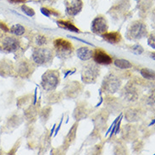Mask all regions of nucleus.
<instances>
[{
	"mask_svg": "<svg viewBox=\"0 0 155 155\" xmlns=\"http://www.w3.org/2000/svg\"><path fill=\"white\" fill-rule=\"evenodd\" d=\"M141 75L148 80H153L154 79V71L153 70H149V69H143L141 71Z\"/></svg>",
	"mask_w": 155,
	"mask_h": 155,
	"instance_id": "nucleus-16",
	"label": "nucleus"
},
{
	"mask_svg": "<svg viewBox=\"0 0 155 155\" xmlns=\"http://www.w3.org/2000/svg\"><path fill=\"white\" fill-rule=\"evenodd\" d=\"M55 130V125L54 126V127H53V129H52V131H51V136H52V134H53V132H54V130Z\"/></svg>",
	"mask_w": 155,
	"mask_h": 155,
	"instance_id": "nucleus-25",
	"label": "nucleus"
},
{
	"mask_svg": "<svg viewBox=\"0 0 155 155\" xmlns=\"http://www.w3.org/2000/svg\"><path fill=\"white\" fill-rule=\"evenodd\" d=\"M131 52H132L133 54H143V47L140 46L138 44L134 45V46L132 47V48H131Z\"/></svg>",
	"mask_w": 155,
	"mask_h": 155,
	"instance_id": "nucleus-19",
	"label": "nucleus"
},
{
	"mask_svg": "<svg viewBox=\"0 0 155 155\" xmlns=\"http://www.w3.org/2000/svg\"><path fill=\"white\" fill-rule=\"evenodd\" d=\"M106 78L107 79L104 80L105 83L104 84V88H106L109 92H115V91L118 90V88L120 87V82L119 81L117 77H114L112 75H110Z\"/></svg>",
	"mask_w": 155,
	"mask_h": 155,
	"instance_id": "nucleus-9",
	"label": "nucleus"
},
{
	"mask_svg": "<svg viewBox=\"0 0 155 155\" xmlns=\"http://www.w3.org/2000/svg\"><path fill=\"white\" fill-rule=\"evenodd\" d=\"M92 54H93L92 51L87 47L80 48L79 49H77L76 51L77 57L81 60H89L92 57Z\"/></svg>",
	"mask_w": 155,
	"mask_h": 155,
	"instance_id": "nucleus-12",
	"label": "nucleus"
},
{
	"mask_svg": "<svg viewBox=\"0 0 155 155\" xmlns=\"http://www.w3.org/2000/svg\"><path fill=\"white\" fill-rule=\"evenodd\" d=\"M57 24L63 29L68 30V31H71L73 32H79L80 30L76 27V25H74L72 22L68 21H57Z\"/></svg>",
	"mask_w": 155,
	"mask_h": 155,
	"instance_id": "nucleus-13",
	"label": "nucleus"
},
{
	"mask_svg": "<svg viewBox=\"0 0 155 155\" xmlns=\"http://www.w3.org/2000/svg\"><path fill=\"white\" fill-rule=\"evenodd\" d=\"M147 43L150 45L151 47H153L154 48V36L153 35H151L149 38H148V40H147Z\"/></svg>",
	"mask_w": 155,
	"mask_h": 155,
	"instance_id": "nucleus-22",
	"label": "nucleus"
},
{
	"mask_svg": "<svg viewBox=\"0 0 155 155\" xmlns=\"http://www.w3.org/2000/svg\"><path fill=\"white\" fill-rule=\"evenodd\" d=\"M92 56H93L95 62L99 64L108 65L109 64L112 63L111 57L103 49H96L94 54H92Z\"/></svg>",
	"mask_w": 155,
	"mask_h": 155,
	"instance_id": "nucleus-8",
	"label": "nucleus"
},
{
	"mask_svg": "<svg viewBox=\"0 0 155 155\" xmlns=\"http://www.w3.org/2000/svg\"><path fill=\"white\" fill-rule=\"evenodd\" d=\"M37 102V89L35 90V95H34V104H36Z\"/></svg>",
	"mask_w": 155,
	"mask_h": 155,
	"instance_id": "nucleus-24",
	"label": "nucleus"
},
{
	"mask_svg": "<svg viewBox=\"0 0 155 155\" xmlns=\"http://www.w3.org/2000/svg\"><path fill=\"white\" fill-rule=\"evenodd\" d=\"M21 9H22V11L25 13V15H27L28 16H33L34 15H35L33 8H30L29 6L25 5V4L21 6Z\"/></svg>",
	"mask_w": 155,
	"mask_h": 155,
	"instance_id": "nucleus-17",
	"label": "nucleus"
},
{
	"mask_svg": "<svg viewBox=\"0 0 155 155\" xmlns=\"http://www.w3.org/2000/svg\"><path fill=\"white\" fill-rule=\"evenodd\" d=\"M59 84V72L56 71H48L42 75V86L46 91L54 89Z\"/></svg>",
	"mask_w": 155,
	"mask_h": 155,
	"instance_id": "nucleus-1",
	"label": "nucleus"
},
{
	"mask_svg": "<svg viewBox=\"0 0 155 155\" xmlns=\"http://www.w3.org/2000/svg\"><path fill=\"white\" fill-rule=\"evenodd\" d=\"M102 38L104 39L106 42L112 43V44H115L121 41V35L116 32V31H112V32H104L102 35Z\"/></svg>",
	"mask_w": 155,
	"mask_h": 155,
	"instance_id": "nucleus-11",
	"label": "nucleus"
},
{
	"mask_svg": "<svg viewBox=\"0 0 155 155\" xmlns=\"http://www.w3.org/2000/svg\"><path fill=\"white\" fill-rule=\"evenodd\" d=\"M45 1H47V0H45ZM48 1H50V2H53V1H55V0H48Z\"/></svg>",
	"mask_w": 155,
	"mask_h": 155,
	"instance_id": "nucleus-26",
	"label": "nucleus"
},
{
	"mask_svg": "<svg viewBox=\"0 0 155 155\" xmlns=\"http://www.w3.org/2000/svg\"><path fill=\"white\" fill-rule=\"evenodd\" d=\"M8 1L12 4H20V3H24L26 0H8Z\"/></svg>",
	"mask_w": 155,
	"mask_h": 155,
	"instance_id": "nucleus-23",
	"label": "nucleus"
},
{
	"mask_svg": "<svg viewBox=\"0 0 155 155\" xmlns=\"http://www.w3.org/2000/svg\"><path fill=\"white\" fill-rule=\"evenodd\" d=\"M25 27L22 26L21 25H19V24H16V25H14L10 28V31L12 32L13 34L16 35V36H21L23 34L25 33Z\"/></svg>",
	"mask_w": 155,
	"mask_h": 155,
	"instance_id": "nucleus-15",
	"label": "nucleus"
},
{
	"mask_svg": "<svg viewBox=\"0 0 155 155\" xmlns=\"http://www.w3.org/2000/svg\"><path fill=\"white\" fill-rule=\"evenodd\" d=\"M20 72L21 73H24L23 76H25L26 74H29L30 73V69H29V64L23 63L21 64V66L20 68Z\"/></svg>",
	"mask_w": 155,
	"mask_h": 155,
	"instance_id": "nucleus-18",
	"label": "nucleus"
},
{
	"mask_svg": "<svg viewBox=\"0 0 155 155\" xmlns=\"http://www.w3.org/2000/svg\"><path fill=\"white\" fill-rule=\"evenodd\" d=\"M99 74V70L93 64H89L86 66L82 73V80L86 83H92L97 79V76Z\"/></svg>",
	"mask_w": 155,
	"mask_h": 155,
	"instance_id": "nucleus-5",
	"label": "nucleus"
},
{
	"mask_svg": "<svg viewBox=\"0 0 155 155\" xmlns=\"http://www.w3.org/2000/svg\"><path fill=\"white\" fill-rule=\"evenodd\" d=\"M114 64L115 66L120 68V69H123V70H126V69H130V68L132 67V64L131 63H130L128 60L126 59H116L114 61Z\"/></svg>",
	"mask_w": 155,
	"mask_h": 155,
	"instance_id": "nucleus-14",
	"label": "nucleus"
},
{
	"mask_svg": "<svg viewBox=\"0 0 155 155\" xmlns=\"http://www.w3.org/2000/svg\"><path fill=\"white\" fill-rule=\"evenodd\" d=\"M47 42V39L43 36H38L37 37V44L39 46H42Z\"/></svg>",
	"mask_w": 155,
	"mask_h": 155,
	"instance_id": "nucleus-20",
	"label": "nucleus"
},
{
	"mask_svg": "<svg viewBox=\"0 0 155 155\" xmlns=\"http://www.w3.org/2000/svg\"><path fill=\"white\" fill-rule=\"evenodd\" d=\"M66 13L70 16L76 15L82 8L81 0H65L64 1Z\"/></svg>",
	"mask_w": 155,
	"mask_h": 155,
	"instance_id": "nucleus-7",
	"label": "nucleus"
},
{
	"mask_svg": "<svg viewBox=\"0 0 155 155\" xmlns=\"http://www.w3.org/2000/svg\"><path fill=\"white\" fill-rule=\"evenodd\" d=\"M34 62L38 64H43L52 59V52L48 48H38L32 54Z\"/></svg>",
	"mask_w": 155,
	"mask_h": 155,
	"instance_id": "nucleus-4",
	"label": "nucleus"
},
{
	"mask_svg": "<svg viewBox=\"0 0 155 155\" xmlns=\"http://www.w3.org/2000/svg\"><path fill=\"white\" fill-rule=\"evenodd\" d=\"M147 34V27L142 22L136 21L131 23V25L128 29L127 35L131 39H140L146 36Z\"/></svg>",
	"mask_w": 155,
	"mask_h": 155,
	"instance_id": "nucleus-2",
	"label": "nucleus"
},
{
	"mask_svg": "<svg viewBox=\"0 0 155 155\" xmlns=\"http://www.w3.org/2000/svg\"><path fill=\"white\" fill-rule=\"evenodd\" d=\"M41 11L42 13L44 15H46L47 17H48L50 15H57V14H55L53 11H51V9H48V8H41Z\"/></svg>",
	"mask_w": 155,
	"mask_h": 155,
	"instance_id": "nucleus-21",
	"label": "nucleus"
},
{
	"mask_svg": "<svg viewBox=\"0 0 155 155\" xmlns=\"http://www.w3.org/2000/svg\"><path fill=\"white\" fill-rule=\"evenodd\" d=\"M108 24L104 17L99 15L96 17L92 23V31L96 34H103L107 31Z\"/></svg>",
	"mask_w": 155,
	"mask_h": 155,
	"instance_id": "nucleus-6",
	"label": "nucleus"
},
{
	"mask_svg": "<svg viewBox=\"0 0 155 155\" xmlns=\"http://www.w3.org/2000/svg\"><path fill=\"white\" fill-rule=\"evenodd\" d=\"M20 45V42L17 40V38H12V37H7L4 40L3 42V48L4 50L8 52H14L18 49Z\"/></svg>",
	"mask_w": 155,
	"mask_h": 155,
	"instance_id": "nucleus-10",
	"label": "nucleus"
},
{
	"mask_svg": "<svg viewBox=\"0 0 155 155\" xmlns=\"http://www.w3.org/2000/svg\"><path fill=\"white\" fill-rule=\"evenodd\" d=\"M57 53L61 57H65L67 55L71 54L73 50V46L70 42L63 38L56 39L54 42Z\"/></svg>",
	"mask_w": 155,
	"mask_h": 155,
	"instance_id": "nucleus-3",
	"label": "nucleus"
}]
</instances>
